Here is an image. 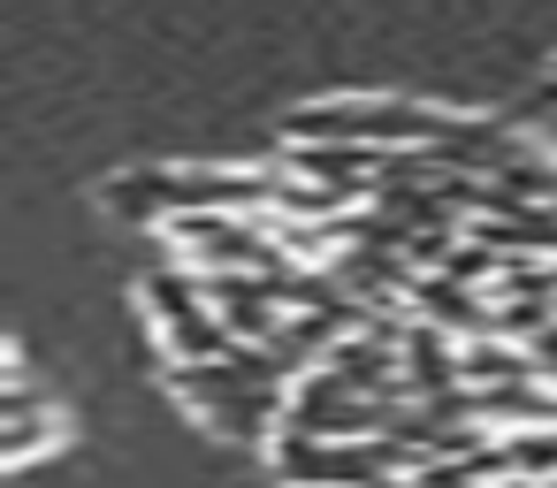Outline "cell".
Instances as JSON below:
<instances>
[{"instance_id": "obj_1", "label": "cell", "mask_w": 557, "mask_h": 488, "mask_svg": "<svg viewBox=\"0 0 557 488\" xmlns=\"http://www.w3.org/2000/svg\"><path fill=\"white\" fill-rule=\"evenodd\" d=\"M488 123L435 108V100H397V92H336V100H306L283 115V146H367V153H435V146H466Z\"/></svg>"}, {"instance_id": "obj_3", "label": "cell", "mask_w": 557, "mask_h": 488, "mask_svg": "<svg viewBox=\"0 0 557 488\" xmlns=\"http://www.w3.org/2000/svg\"><path fill=\"white\" fill-rule=\"evenodd\" d=\"M70 442V412L54 404V397H39V381H32V366H24V343H9V412H0V465L9 473H24V465H39L47 450H62Z\"/></svg>"}, {"instance_id": "obj_2", "label": "cell", "mask_w": 557, "mask_h": 488, "mask_svg": "<svg viewBox=\"0 0 557 488\" xmlns=\"http://www.w3.org/2000/svg\"><path fill=\"white\" fill-rule=\"evenodd\" d=\"M138 305H146V321H153L169 366H214V359L237 351V336L222 328V313H214V298H207V275H191L184 260L153 267V275L138 283Z\"/></svg>"}]
</instances>
